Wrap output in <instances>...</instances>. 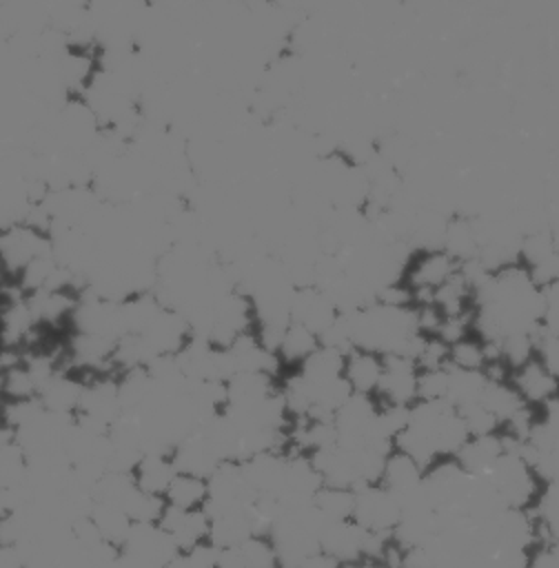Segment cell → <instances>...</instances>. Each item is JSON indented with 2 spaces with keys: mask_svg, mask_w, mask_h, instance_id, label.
<instances>
[{
  "mask_svg": "<svg viewBox=\"0 0 559 568\" xmlns=\"http://www.w3.org/2000/svg\"><path fill=\"white\" fill-rule=\"evenodd\" d=\"M481 477L488 479L506 508L528 510L541 488V484L517 453H501Z\"/></svg>",
  "mask_w": 559,
  "mask_h": 568,
  "instance_id": "1",
  "label": "cell"
},
{
  "mask_svg": "<svg viewBox=\"0 0 559 568\" xmlns=\"http://www.w3.org/2000/svg\"><path fill=\"white\" fill-rule=\"evenodd\" d=\"M51 253V237L24 222L0 229V264L9 280H13L31 260Z\"/></svg>",
  "mask_w": 559,
  "mask_h": 568,
  "instance_id": "2",
  "label": "cell"
},
{
  "mask_svg": "<svg viewBox=\"0 0 559 568\" xmlns=\"http://www.w3.org/2000/svg\"><path fill=\"white\" fill-rule=\"evenodd\" d=\"M402 517V508L390 490L382 484H366L355 488L353 521L368 532H393Z\"/></svg>",
  "mask_w": 559,
  "mask_h": 568,
  "instance_id": "3",
  "label": "cell"
},
{
  "mask_svg": "<svg viewBox=\"0 0 559 568\" xmlns=\"http://www.w3.org/2000/svg\"><path fill=\"white\" fill-rule=\"evenodd\" d=\"M120 413L122 408L118 399V373L84 375V386L75 415L111 426V422L118 419Z\"/></svg>",
  "mask_w": 559,
  "mask_h": 568,
  "instance_id": "4",
  "label": "cell"
},
{
  "mask_svg": "<svg viewBox=\"0 0 559 568\" xmlns=\"http://www.w3.org/2000/svg\"><path fill=\"white\" fill-rule=\"evenodd\" d=\"M384 373L375 399L393 406H410L417 399V364L402 355H382Z\"/></svg>",
  "mask_w": 559,
  "mask_h": 568,
  "instance_id": "5",
  "label": "cell"
},
{
  "mask_svg": "<svg viewBox=\"0 0 559 568\" xmlns=\"http://www.w3.org/2000/svg\"><path fill=\"white\" fill-rule=\"evenodd\" d=\"M120 550H124L142 561H149L157 568H166L180 555V550L175 548V544L171 541V537L164 532V528L157 521L133 524L129 530V537Z\"/></svg>",
  "mask_w": 559,
  "mask_h": 568,
  "instance_id": "6",
  "label": "cell"
},
{
  "mask_svg": "<svg viewBox=\"0 0 559 568\" xmlns=\"http://www.w3.org/2000/svg\"><path fill=\"white\" fill-rule=\"evenodd\" d=\"M366 530L353 519L326 521L319 530V550L333 557L339 566L364 559Z\"/></svg>",
  "mask_w": 559,
  "mask_h": 568,
  "instance_id": "7",
  "label": "cell"
},
{
  "mask_svg": "<svg viewBox=\"0 0 559 568\" xmlns=\"http://www.w3.org/2000/svg\"><path fill=\"white\" fill-rule=\"evenodd\" d=\"M157 524L164 528L180 552H189L191 548L209 541L211 521L204 510H180L164 504Z\"/></svg>",
  "mask_w": 559,
  "mask_h": 568,
  "instance_id": "8",
  "label": "cell"
},
{
  "mask_svg": "<svg viewBox=\"0 0 559 568\" xmlns=\"http://www.w3.org/2000/svg\"><path fill=\"white\" fill-rule=\"evenodd\" d=\"M140 337L146 342L155 357L177 355L191 339V328L182 313L162 306V311L155 315V320L146 326V331Z\"/></svg>",
  "mask_w": 559,
  "mask_h": 568,
  "instance_id": "9",
  "label": "cell"
},
{
  "mask_svg": "<svg viewBox=\"0 0 559 568\" xmlns=\"http://www.w3.org/2000/svg\"><path fill=\"white\" fill-rule=\"evenodd\" d=\"M339 313L317 286L295 288L291 297V322L306 326L317 337L335 322Z\"/></svg>",
  "mask_w": 559,
  "mask_h": 568,
  "instance_id": "10",
  "label": "cell"
},
{
  "mask_svg": "<svg viewBox=\"0 0 559 568\" xmlns=\"http://www.w3.org/2000/svg\"><path fill=\"white\" fill-rule=\"evenodd\" d=\"M508 382L532 408H541L557 397V375L543 368L537 359H530L521 368L508 373Z\"/></svg>",
  "mask_w": 559,
  "mask_h": 568,
  "instance_id": "11",
  "label": "cell"
},
{
  "mask_svg": "<svg viewBox=\"0 0 559 568\" xmlns=\"http://www.w3.org/2000/svg\"><path fill=\"white\" fill-rule=\"evenodd\" d=\"M457 262L446 255L441 248L439 251H421L417 257H413L404 271V284L413 291L417 288H437L444 284L455 271Z\"/></svg>",
  "mask_w": 559,
  "mask_h": 568,
  "instance_id": "12",
  "label": "cell"
},
{
  "mask_svg": "<svg viewBox=\"0 0 559 568\" xmlns=\"http://www.w3.org/2000/svg\"><path fill=\"white\" fill-rule=\"evenodd\" d=\"M82 386H84L82 375H78L73 371H60L42 386L38 399H40L42 408L49 413L75 417L78 406H80Z\"/></svg>",
  "mask_w": 559,
  "mask_h": 568,
  "instance_id": "13",
  "label": "cell"
},
{
  "mask_svg": "<svg viewBox=\"0 0 559 568\" xmlns=\"http://www.w3.org/2000/svg\"><path fill=\"white\" fill-rule=\"evenodd\" d=\"M171 462L175 466V473H186L204 479L222 464L200 430L191 433L189 437L175 444L171 453Z\"/></svg>",
  "mask_w": 559,
  "mask_h": 568,
  "instance_id": "14",
  "label": "cell"
},
{
  "mask_svg": "<svg viewBox=\"0 0 559 568\" xmlns=\"http://www.w3.org/2000/svg\"><path fill=\"white\" fill-rule=\"evenodd\" d=\"M382 373H384V362H382V355L377 353L353 348L350 353L344 355L342 377L346 379L353 393L375 395Z\"/></svg>",
  "mask_w": 559,
  "mask_h": 568,
  "instance_id": "15",
  "label": "cell"
},
{
  "mask_svg": "<svg viewBox=\"0 0 559 568\" xmlns=\"http://www.w3.org/2000/svg\"><path fill=\"white\" fill-rule=\"evenodd\" d=\"M226 408H248L277 390V382L266 373H235L224 382Z\"/></svg>",
  "mask_w": 559,
  "mask_h": 568,
  "instance_id": "16",
  "label": "cell"
},
{
  "mask_svg": "<svg viewBox=\"0 0 559 568\" xmlns=\"http://www.w3.org/2000/svg\"><path fill=\"white\" fill-rule=\"evenodd\" d=\"M504 453L499 433L495 435H481V437H468L466 444L457 450L455 459L457 464L472 477H481L488 473V468L495 464V459Z\"/></svg>",
  "mask_w": 559,
  "mask_h": 568,
  "instance_id": "17",
  "label": "cell"
},
{
  "mask_svg": "<svg viewBox=\"0 0 559 568\" xmlns=\"http://www.w3.org/2000/svg\"><path fill=\"white\" fill-rule=\"evenodd\" d=\"M133 481L140 490L162 497L171 484V479L175 477V466L171 462V455H142V459L138 462V466L133 468Z\"/></svg>",
  "mask_w": 559,
  "mask_h": 568,
  "instance_id": "18",
  "label": "cell"
},
{
  "mask_svg": "<svg viewBox=\"0 0 559 568\" xmlns=\"http://www.w3.org/2000/svg\"><path fill=\"white\" fill-rule=\"evenodd\" d=\"M479 404L495 415V419L499 422V426L504 428L521 408H526L528 404L519 397V393L510 386L508 379H488L486 388L479 397ZM499 428V430H501Z\"/></svg>",
  "mask_w": 559,
  "mask_h": 568,
  "instance_id": "19",
  "label": "cell"
},
{
  "mask_svg": "<svg viewBox=\"0 0 559 568\" xmlns=\"http://www.w3.org/2000/svg\"><path fill=\"white\" fill-rule=\"evenodd\" d=\"M421 477H424V468L406 453L393 448L384 459V470H382L379 484L386 490H390L393 495H397V493H404V490L417 486L421 481Z\"/></svg>",
  "mask_w": 559,
  "mask_h": 568,
  "instance_id": "20",
  "label": "cell"
},
{
  "mask_svg": "<svg viewBox=\"0 0 559 568\" xmlns=\"http://www.w3.org/2000/svg\"><path fill=\"white\" fill-rule=\"evenodd\" d=\"M206 497H209V486L204 477L175 473V477L171 479L164 493V504L180 510H202L206 504Z\"/></svg>",
  "mask_w": 559,
  "mask_h": 568,
  "instance_id": "21",
  "label": "cell"
},
{
  "mask_svg": "<svg viewBox=\"0 0 559 568\" xmlns=\"http://www.w3.org/2000/svg\"><path fill=\"white\" fill-rule=\"evenodd\" d=\"M448 368V390H446V402L457 410L470 404H477L488 377L484 371H461V368Z\"/></svg>",
  "mask_w": 559,
  "mask_h": 568,
  "instance_id": "22",
  "label": "cell"
},
{
  "mask_svg": "<svg viewBox=\"0 0 559 568\" xmlns=\"http://www.w3.org/2000/svg\"><path fill=\"white\" fill-rule=\"evenodd\" d=\"M441 251L446 255H450L457 264L477 257V240L470 226V220L466 215H450L446 222V231H444V242H441Z\"/></svg>",
  "mask_w": 559,
  "mask_h": 568,
  "instance_id": "23",
  "label": "cell"
},
{
  "mask_svg": "<svg viewBox=\"0 0 559 568\" xmlns=\"http://www.w3.org/2000/svg\"><path fill=\"white\" fill-rule=\"evenodd\" d=\"M317 346H319V337L315 333H311L306 326L297 322H291L277 348V359L282 368L291 371V368H297Z\"/></svg>",
  "mask_w": 559,
  "mask_h": 568,
  "instance_id": "24",
  "label": "cell"
},
{
  "mask_svg": "<svg viewBox=\"0 0 559 568\" xmlns=\"http://www.w3.org/2000/svg\"><path fill=\"white\" fill-rule=\"evenodd\" d=\"M295 371L304 377V382L308 386L324 384V382L342 377V373H344V355L319 344Z\"/></svg>",
  "mask_w": 559,
  "mask_h": 568,
  "instance_id": "25",
  "label": "cell"
},
{
  "mask_svg": "<svg viewBox=\"0 0 559 568\" xmlns=\"http://www.w3.org/2000/svg\"><path fill=\"white\" fill-rule=\"evenodd\" d=\"M89 519L93 521L100 537L115 548L124 546L129 530L133 526V521L120 508H115L111 504H102V501H93V506L89 510Z\"/></svg>",
  "mask_w": 559,
  "mask_h": 568,
  "instance_id": "26",
  "label": "cell"
},
{
  "mask_svg": "<svg viewBox=\"0 0 559 568\" xmlns=\"http://www.w3.org/2000/svg\"><path fill=\"white\" fill-rule=\"evenodd\" d=\"M433 444H435V450L439 457H455L457 450L466 444V439L470 437L459 413L448 406L444 410V415L437 419V424L433 426Z\"/></svg>",
  "mask_w": 559,
  "mask_h": 568,
  "instance_id": "27",
  "label": "cell"
},
{
  "mask_svg": "<svg viewBox=\"0 0 559 568\" xmlns=\"http://www.w3.org/2000/svg\"><path fill=\"white\" fill-rule=\"evenodd\" d=\"M313 506L326 521H339L353 517L355 506V490L322 484L319 490L313 495Z\"/></svg>",
  "mask_w": 559,
  "mask_h": 568,
  "instance_id": "28",
  "label": "cell"
},
{
  "mask_svg": "<svg viewBox=\"0 0 559 568\" xmlns=\"http://www.w3.org/2000/svg\"><path fill=\"white\" fill-rule=\"evenodd\" d=\"M557 257V242H555V231L541 229L535 233H528L519 242V264L526 268L541 264L546 260Z\"/></svg>",
  "mask_w": 559,
  "mask_h": 568,
  "instance_id": "29",
  "label": "cell"
},
{
  "mask_svg": "<svg viewBox=\"0 0 559 568\" xmlns=\"http://www.w3.org/2000/svg\"><path fill=\"white\" fill-rule=\"evenodd\" d=\"M448 366L461 368V371H484L486 366L484 342L472 333H468L461 339L448 344Z\"/></svg>",
  "mask_w": 559,
  "mask_h": 568,
  "instance_id": "30",
  "label": "cell"
},
{
  "mask_svg": "<svg viewBox=\"0 0 559 568\" xmlns=\"http://www.w3.org/2000/svg\"><path fill=\"white\" fill-rule=\"evenodd\" d=\"M235 550L244 568H282L280 557L266 535H251Z\"/></svg>",
  "mask_w": 559,
  "mask_h": 568,
  "instance_id": "31",
  "label": "cell"
},
{
  "mask_svg": "<svg viewBox=\"0 0 559 568\" xmlns=\"http://www.w3.org/2000/svg\"><path fill=\"white\" fill-rule=\"evenodd\" d=\"M499 359L508 368V373L521 368L530 359H535V344L530 333H508L499 339Z\"/></svg>",
  "mask_w": 559,
  "mask_h": 568,
  "instance_id": "32",
  "label": "cell"
},
{
  "mask_svg": "<svg viewBox=\"0 0 559 568\" xmlns=\"http://www.w3.org/2000/svg\"><path fill=\"white\" fill-rule=\"evenodd\" d=\"M466 430L470 437H481V435H495L499 433V422L495 419V415H490L479 402L477 404H470V406H464V408H457Z\"/></svg>",
  "mask_w": 559,
  "mask_h": 568,
  "instance_id": "33",
  "label": "cell"
},
{
  "mask_svg": "<svg viewBox=\"0 0 559 568\" xmlns=\"http://www.w3.org/2000/svg\"><path fill=\"white\" fill-rule=\"evenodd\" d=\"M448 390V368L417 371V399L437 402L446 399Z\"/></svg>",
  "mask_w": 559,
  "mask_h": 568,
  "instance_id": "34",
  "label": "cell"
},
{
  "mask_svg": "<svg viewBox=\"0 0 559 568\" xmlns=\"http://www.w3.org/2000/svg\"><path fill=\"white\" fill-rule=\"evenodd\" d=\"M446 366H448V344L441 342L437 335H426L424 348L417 357V371L446 368Z\"/></svg>",
  "mask_w": 559,
  "mask_h": 568,
  "instance_id": "35",
  "label": "cell"
},
{
  "mask_svg": "<svg viewBox=\"0 0 559 568\" xmlns=\"http://www.w3.org/2000/svg\"><path fill=\"white\" fill-rule=\"evenodd\" d=\"M0 568H27L22 552L13 546L0 544Z\"/></svg>",
  "mask_w": 559,
  "mask_h": 568,
  "instance_id": "36",
  "label": "cell"
},
{
  "mask_svg": "<svg viewBox=\"0 0 559 568\" xmlns=\"http://www.w3.org/2000/svg\"><path fill=\"white\" fill-rule=\"evenodd\" d=\"M295 568H342V566H339L333 557H328V555H324V552L319 550V552L306 557L304 561H299Z\"/></svg>",
  "mask_w": 559,
  "mask_h": 568,
  "instance_id": "37",
  "label": "cell"
},
{
  "mask_svg": "<svg viewBox=\"0 0 559 568\" xmlns=\"http://www.w3.org/2000/svg\"><path fill=\"white\" fill-rule=\"evenodd\" d=\"M342 568H386L382 561H373V559H357L350 564H344Z\"/></svg>",
  "mask_w": 559,
  "mask_h": 568,
  "instance_id": "38",
  "label": "cell"
},
{
  "mask_svg": "<svg viewBox=\"0 0 559 568\" xmlns=\"http://www.w3.org/2000/svg\"><path fill=\"white\" fill-rule=\"evenodd\" d=\"M9 277H7V273H4V268H2V264H0V286L7 282Z\"/></svg>",
  "mask_w": 559,
  "mask_h": 568,
  "instance_id": "39",
  "label": "cell"
}]
</instances>
